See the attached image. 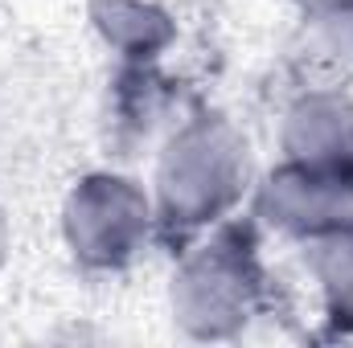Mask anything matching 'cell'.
Instances as JSON below:
<instances>
[{
  "mask_svg": "<svg viewBox=\"0 0 353 348\" xmlns=\"http://www.w3.org/2000/svg\"><path fill=\"white\" fill-rule=\"evenodd\" d=\"M292 148L316 173L337 176L341 168H353V111L337 98L304 102L292 115Z\"/></svg>",
  "mask_w": 353,
  "mask_h": 348,
  "instance_id": "3957f363",
  "label": "cell"
},
{
  "mask_svg": "<svg viewBox=\"0 0 353 348\" xmlns=\"http://www.w3.org/2000/svg\"><path fill=\"white\" fill-rule=\"evenodd\" d=\"M325 283L337 303L353 307V234H337L333 246L325 250Z\"/></svg>",
  "mask_w": 353,
  "mask_h": 348,
  "instance_id": "5b68a950",
  "label": "cell"
},
{
  "mask_svg": "<svg viewBox=\"0 0 353 348\" xmlns=\"http://www.w3.org/2000/svg\"><path fill=\"white\" fill-rule=\"evenodd\" d=\"M271 205L279 213V221L300 226V230H321L329 226L337 213H345L350 197H345V180H337L333 173H296L283 176L271 188Z\"/></svg>",
  "mask_w": 353,
  "mask_h": 348,
  "instance_id": "277c9868",
  "label": "cell"
},
{
  "mask_svg": "<svg viewBox=\"0 0 353 348\" xmlns=\"http://www.w3.org/2000/svg\"><path fill=\"white\" fill-rule=\"evenodd\" d=\"M239 180V148L222 131H189L173 148L165 164V193L169 205H181L189 213L218 209Z\"/></svg>",
  "mask_w": 353,
  "mask_h": 348,
  "instance_id": "6da1fadb",
  "label": "cell"
},
{
  "mask_svg": "<svg viewBox=\"0 0 353 348\" xmlns=\"http://www.w3.org/2000/svg\"><path fill=\"white\" fill-rule=\"evenodd\" d=\"M74 242L87 254H119L144 226V201L128 180H90L74 197Z\"/></svg>",
  "mask_w": 353,
  "mask_h": 348,
  "instance_id": "7a4b0ae2",
  "label": "cell"
}]
</instances>
